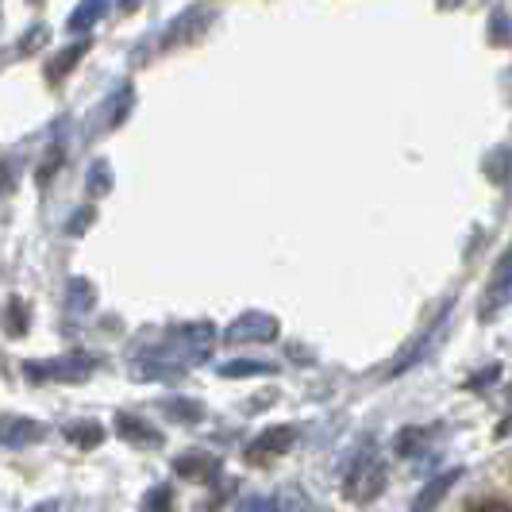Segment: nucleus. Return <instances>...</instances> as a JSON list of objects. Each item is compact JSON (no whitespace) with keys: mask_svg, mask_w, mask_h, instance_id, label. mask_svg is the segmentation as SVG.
Returning a JSON list of instances; mask_svg holds the SVG:
<instances>
[{"mask_svg":"<svg viewBox=\"0 0 512 512\" xmlns=\"http://www.w3.org/2000/svg\"><path fill=\"white\" fill-rule=\"evenodd\" d=\"M97 370V362L89 355H66V359H51V362H27L24 374L27 382H85L89 374Z\"/></svg>","mask_w":512,"mask_h":512,"instance_id":"nucleus-1","label":"nucleus"},{"mask_svg":"<svg viewBox=\"0 0 512 512\" xmlns=\"http://www.w3.org/2000/svg\"><path fill=\"white\" fill-rule=\"evenodd\" d=\"M131 104H135V89H131V85H120V89L97 108V120L89 124V139H97V135H104V131L120 128V124L131 116Z\"/></svg>","mask_w":512,"mask_h":512,"instance_id":"nucleus-2","label":"nucleus"},{"mask_svg":"<svg viewBox=\"0 0 512 512\" xmlns=\"http://www.w3.org/2000/svg\"><path fill=\"white\" fill-rule=\"evenodd\" d=\"M201 20H212V8H189V12H181L174 24L166 27V35H158V54L170 51V47H178V43H185L189 35H197L201 31Z\"/></svg>","mask_w":512,"mask_h":512,"instance_id":"nucleus-3","label":"nucleus"},{"mask_svg":"<svg viewBox=\"0 0 512 512\" xmlns=\"http://www.w3.org/2000/svg\"><path fill=\"white\" fill-rule=\"evenodd\" d=\"M274 335H278V320L274 316L247 312V316H239L228 332H224V339L228 343H243V339H274Z\"/></svg>","mask_w":512,"mask_h":512,"instance_id":"nucleus-4","label":"nucleus"},{"mask_svg":"<svg viewBox=\"0 0 512 512\" xmlns=\"http://www.w3.org/2000/svg\"><path fill=\"white\" fill-rule=\"evenodd\" d=\"M289 447H293V428H266V432L247 447V459L270 462V459H278V455H285Z\"/></svg>","mask_w":512,"mask_h":512,"instance_id":"nucleus-5","label":"nucleus"},{"mask_svg":"<svg viewBox=\"0 0 512 512\" xmlns=\"http://www.w3.org/2000/svg\"><path fill=\"white\" fill-rule=\"evenodd\" d=\"M174 470H178L181 478H193V482H216L220 462H216V455H208V451H185V455L174 459Z\"/></svg>","mask_w":512,"mask_h":512,"instance_id":"nucleus-6","label":"nucleus"},{"mask_svg":"<svg viewBox=\"0 0 512 512\" xmlns=\"http://www.w3.org/2000/svg\"><path fill=\"white\" fill-rule=\"evenodd\" d=\"M116 432H120V439L135 443V447H162V432L151 428L147 420H139V416H128V412L116 416Z\"/></svg>","mask_w":512,"mask_h":512,"instance_id":"nucleus-7","label":"nucleus"},{"mask_svg":"<svg viewBox=\"0 0 512 512\" xmlns=\"http://www.w3.org/2000/svg\"><path fill=\"white\" fill-rule=\"evenodd\" d=\"M104 8H108V0H81L74 12H70V20H66V35H85L89 27H97Z\"/></svg>","mask_w":512,"mask_h":512,"instance_id":"nucleus-8","label":"nucleus"},{"mask_svg":"<svg viewBox=\"0 0 512 512\" xmlns=\"http://www.w3.org/2000/svg\"><path fill=\"white\" fill-rule=\"evenodd\" d=\"M85 51H89V39H77L74 47H66L58 58H51V62H47V81H51V85H58V81L66 77V70H74L77 62H81V54H85Z\"/></svg>","mask_w":512,"mask_h":512,"instance_id":"nucleus-9","label":"nucleus"},{"mask_svg":"<svg viewBox=\"0 0 512 512\" xmlns=\"http://www.w3.org/2000/svg\"><path fill=\"white\" fill-rule=\"evenodd\" d=\"M31 439H43V428H39L35 420H4V424H0V443L24 447Z\"/></svg>","mask_w":512,"mask_h":512,"instance_id":"nucleus-10","label":"nucleus"},{"mask_svg":"<svg viewBox=\"0 0 512 512\" xmlns=\"http://www.w3.org/2000/svg\"><path fill=\"white\" fill-rule=\"evenodd\" d=\"M66 439L89 451V447H97V443L104 439V428L101 424H93V420H74V424H66Z\"/></svg>","mask_w":512,"mask_h":512,"instance_id":"nucleus-11","label":"nucleus"},{"mask_svg":"<svg viewBox=\"0 0 512 512\" xmlns=\"http://www.w3.org/2000/svg\"><path fill=\"white\" fill-rule=\"evenodd\" d=\"M274 370H278L274 362H251V359L224 362V366H220L224 378H251V374H274Z\"/></svg>","mask_w":512,"mask_h":512,"instance_id":"nucleus-12","label":"nucleus"},{"mask_svg":"<svg viewBox=\"0 0 512 512\" xmlns=\"http://www.w3.org/2000/svg\"><path fill=\"white\" fill-rule=\"evenodd\" d=\"M62 158H66V151H62V143H51L47 147V158L35 166V181H39V189H47L51 185V178H54V170L62 166Z\"/></svg>","mask_w":512,"mask_h":512,"instance_id":"nucleus-13","label":"nucleus"},{"mask_svg":"<svg viewBox=\"0 0 512 512\" xmlns=\"http://www.w3.org/2000/svg\"><path fill=\"white\" fill-rule=\"evenodd\" d=\"M85 189H89V197H104V193L112 189V170H108V162H93V166H89Z\"/></svg>","mask_w":512,"mask_h":512,"instance_id":"nucleus-14","label":"nucleus"},{"mask_svg":"<svg viewBox=\"0 0 512 512\" xmlns=\"http://www.w3.org/2000/svg\"><path fill=\"white\" fill-rule=\"evenodd\" d=\"M4 328H8V335H27V308H24V301L20 297H12L8 301V312H4Z\"/></svg>","mask_w":512,"mask_h":512,"instance_id":"nucleus-15","label":"nucleus"},{"mask_svg":"<svg viewBox=\"0 0 512 512\" xmlns=\"http://www.w3.org/2000/svg\"><path fill=\"white\" fill-rule=\"evenodd\" d=\"M162 409L170 412V416H178V420H185V424H193V420H201V416H205V409H201L197 401H181V397H166V401H162Z\"/></svg>","mask_w":512,"mask_h":512,"instance_id":"nucleus-16","label":"nucleus"},{"mask_svg":"<svg viewBox=\"0 0 512 512\" xmlns=\"http://www.w3.org/2000/svg\"><path fill=\"white\" fill-rule=\"evenodd\" d=\"M66 297H70L74 312H89V308H93V285L85 282V278H74L70 289H66Z\"/></svg>","mask_w":512,"mask_h":512,"instance_id":"nucleus-17","label":"nucleus"},{"mask_svg":"<svg viewBox=\"0 0 512 512\" xmlns=\"http://www.w3.org/2000/svg\"><path fill=\"white\" fill-rule=\"evenodd\" d=\"M47 39H51V31H47L43 24H35V27H31V31L24 35V43L16 47V54H35V51H43V47H47Z\"/></svg>","mask_w":512,"mask_h":512,"instance_id":"nucleus-18","label":"nucleus"},{"mask_svg":"<svg viewBox=\"0 0 512 512\" xmlns=\"http://www.w3.org/2000/svg\"><path fill=\"white\" fill-rule=\"evenodd\" d=\"M174 501V493H170V486H158V489H151L147 497H143V509H166Z\"/></svg>","mask_w":512,"mask_h":512,"instance_id":"nucleus-19","label":"nucleus"},{"mask_svg":"<svg viewBox=\"0 0 512 512\" xmlns=\"http://www.w3.org/2000/svg\"><path fill=\"white\" fill-rule=\"evenodd\" d=\"M89 220H93V208H81V212H77L74 220L66 224V231H70V235H81V231L89 228Z\"/></svg>","mask_w":512,"mask_h":512,"instance_id":"nucleus-20","label":"nucleus"},{"mask_svg":"<svg viewBox=\"0 0 512 512\" xmlns=\"http://www.w3.org/2000/svg\"><path fill=\"white\" fill-rule=\"evenodd\" d=\"M120 8H124V12H135V8H139V0H124Z\"/></svg>","mask_w":512,"mask_h":512,"instance_id":"nucleus-21","label":"nucleus"}]
</instances>
